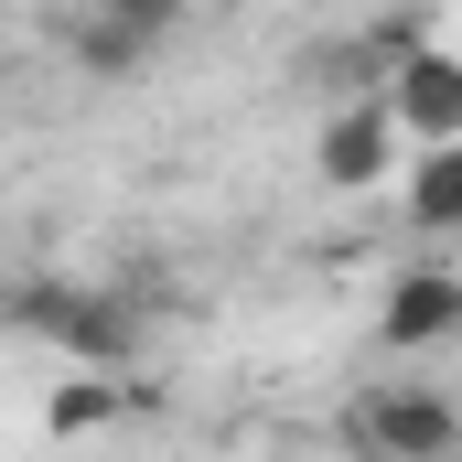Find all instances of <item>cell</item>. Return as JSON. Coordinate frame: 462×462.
Listing matches in <instances>:
<instances>
[{
    "mask_svg": "<svg viewBox=\"0 0 462 462\" xmlns=\"http://www.w3.org/2000/svg\"><path fill=\"white\" fill-rule=\"evenodd\" d=\"M376 108L398 118V140H462V54L452 43H398L376 65Z\"/></svg>",
    "mask_w": 462,
    "mask_h": 462,
    "instance_id": "cell-3",
    "label": "cell"
},
{
    "mask_svg": "<svg viewBox=\"0 0 462 462\" xmlns=\"http://www.w3.org/2000/svg\"><path fill=\"white\" fill-rule=\"evenodd\" d=\"M345 452H355V462L462 452V409L441 398V387H365V398H345Z\"/></svg>",
    "mask_w": 462,
    "mask_h": 462,
    "instance_id": "cell-2",
    "label": "cell"
},
{
    "mask_svg": "<svg viewBox=\"0 0 462 462\" xmlns=\"http://www.w3.org/2000/svg\"><path fill=\"white\" fill-rule=\"evenodd\" d=\"M129 420V387L118 376H65L54 398H43V430L54 441H87V430H118Z\"/></svg>",
    "mask_w": 462,
    "mask_h": 462,
    "instance_id": "cell-7",
    "label": "cell"
},
{
    "mask_svg": "<svg viewBox=\"0 0 462 462\" xmlns=\"http://www.w3.org/2000/svg\"><path fill=\"white\" fill-rule=\"evenodd\" d=\"M11 323H22L32 345L76 355L87 376H118V365H129V301H118V291H87V280H22V291H11Z\"/></svg>",
    "mask_w": 462,
    "mask_h": 462,
    "instance_id": "cell-1",
    "label": "cell"
},
{
    "mask_svg": "<svg viewBox=\"0 0 462 462\" xmlns=\"http://www.w3.org/2000/svg\"><path fill=\"white\" fill-rule=\"evenodd\" d=\"M398 118L376 108V97H345V108L323 118V140H312V172L334 183V194H376V183H398Z\"/></svg>",
    "mask_w": 462,
    "mask_h": 462,
    "instance_id": "cell-4",
    "label": "cell"
},
{
    "mask_svg": "<svg viewBox=\"0 0 462 462\" xmlns=\"http://www.w3.org/2000/svg\"><path fill=\"white\" fill-rule=\"evenodd\" d=\"M398 183H409V226L420 236L462 226V140H420V151L398 162Z\"/></svg>",
    "mask_w": 462,
    "mask_h": 462,
    "instance_id": "cell-6",
    "label": "cell"
},
{
    "mask_svg": "<svg viewBox=\"0 0 462 462\" xmlns=\"http://www.w3.org/2000/svg\"><path fill=\"white\" fill-rule=\"evenodd\" d=\"M376 345H398V355L462 345V280L441 269V258H420V269L387 280V301H376Z\"/></svg>",
    "mask_w": 462,
    "mask_h": 462,
    "instance_id": "cell-5",
    "label": "cell"
},
{
    "mask_svg": "<svg viewBox=\"0 0 462 462\" xmlns=\"http://www.w3.org/2000/svg\"><path fill=\"white\" fill-rule=\"evenodd\" d=\"M430 462H462V452H430Z\"/></svg>",
    "mask_w": 462,
    "mask_h": 462,
    "instance_id": "cell-8",
    "label": "cell"
}]
</instances>
